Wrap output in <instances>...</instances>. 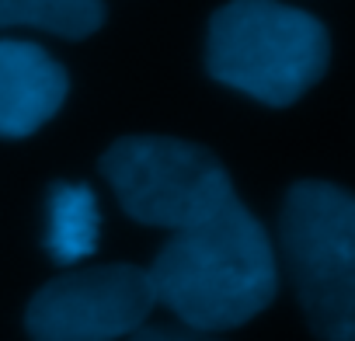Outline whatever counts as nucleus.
Returning a JSON list of instances; mask_svg holds the SVG:
<instances>
[{
    "label": "nucleus",
    "instance_id": "obj_1",
    "mask_svg": "<svg viewBox=\"0 0 355 341\" xmlns=\"http://www.w3.org/2000/svg\"><path fill=\"white\" fill-rule=\"evenodd\" d=\"M146 275L157 303L185 327L209 334L254 320L279 292L272 241L237 195L206 220L174 230Z\"/></svg>",
    "mask_w": 355,
    "mask_h": 341
},
{
    "label": "nucleus",
    "instance_id": "obj_6",
    "mask_svg": "<svg viewBox=\"0 0 355 341\" xmlns=\"http://www.w3.org/2000/svg\"><path fill=\"white\" fill-rule=\"evenodd\" d=\"M67 70L35 42H0V136L21 139L42 129L67 101Z\"/></svg>",
    "mask_w": 355,
    "mask_h": 341
},
{
    "label": "nucleus",
    "instance_id": "obj_3",
    "mask_svg": "<svg viewBox=\"0 0 355 341\" xmlns=\"http://www.w3.org/2000/svg\"><path fill=\"white\" fill-rule=\"evenodd\" d=\"M282 254L320 341H355V202L331 182L289 189L279 220Z\"/></svg>",
    "mask_w": 355,
    "mask_h": 341
},
{
    "label": "nucleus",
    "instance_id": "obj_5",
    "mask_svg": "<svg viewBox=\"0 0 355 341\" xmlns=\"http://www.w3.org/2000/svg\"><path fill=\"white\" fill-rule=\"evenodd\" d=\"M157 306L146 268L94 265L46 282L25 313L32 341H119Z\"/></svg>",
    "mask_w": 355,
    "mask_h": 341
},
{
    "label": "nucleus",
    "instance_id": "obj_8",
    "mask_svg": "<svg viewBox=\"0 0 355 341\" xmlns=\"http://www.w3.org/2000/svg\"><path fill=\"white\" fill-rule=\"evenodd\" d=\"M42 28L63 39H87L105 25L101 0H0V28Z\"/></svg>",
    "mask_w": 355,
    "mask_h": 341
},
{
    "label": "nucleus",
    "instance_id": "obj_4",
    "mask_svg": "<svg viewBox=\"0 0 355 341\" xmlns=\"http://www.w3.org/2000/svg\"><path fill=\"white\" fill-rule=\"evenodd\" d=\"M125 216L160 230H185L216 213L234 182L213 150L174 136H125L101 157Z\"/></svg>",
    "mask_w": 355,
    "mask_h": 341
},
{
    "label": "nucleus",
    "instance_id": "obj_2",
    "mask_svg": "<svg viewBox=\"0 0 355 341\" xmlns=\"http://www.w3.org/2000/svg\"><path fill=\"white\" fill-rule=\"evenodd\" d=\"M327 60V28L279 0H230L209 21V77L272 108L300 101L324 77Z\"/></svg>",
    "mask_w": 355,
    "mask_h": 341
},
{
    "label": "nucleus",
    "instance_id": "obj_7",
    "mask_svg": "<svg viewBox=\"0 0 355 341\" xmlns=\"http://www.w3.org/2000/svg\"><path fill=\"white\" fill-rule=\"evenodd\" d=\"M101 213L87 185H53L49 192V234L46 251L56 265H73L98 251Z\"/></svg>",
    "mask_w": 355,
    "mask_h": 341
},
{
    "label": "nucleus",
    "instance_id": "obj_9",
    "mask_svg": "<svg viewBox=\"0 0 355 341\" xmlns=\"http://www.w3.org/2000/svg\"><path fill=\"white\" fill-rule=\"evenodd\" d=\"M129 341H220L209 331H196V327H171V324H157V327H136L129 334Z\"/></svg>",
    "mask_w": 355,
    "mask_h": 341
}]
</instances>
